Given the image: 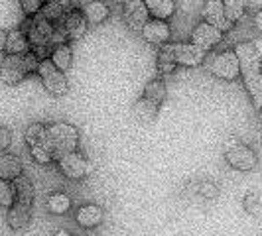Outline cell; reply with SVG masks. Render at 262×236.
Segmentation results:
<instances>
[{
    "mask_svg": "<svg viewBox=\"0 0 262 236\" xmlns=\"http://www.w3.org/2000/svg\"><path fill=\"white\" fill-rule=\"evenodd\" d=\"M148 14L156 20H170L176 12V0H144Z\"/></svg>",
    "mask_w": 262,
    "mask_h": 236,
    "instance_id": "obj_17",
    "label": "cell"
},
{
    "mask_svg": "<svg viewBox=\"0 0 262 236\" xmlns=\"http://www.w3.org/2000/svg\"><path fill=\"white\" fill-rule=\"evenodd\" d=\"M245 79V87L249 91L250 99H256L262 95V71L260 73H254V75H247Z\"/></svg>",
    "mask_w": 262,
    "mask_h": 236,
    "instance_id": "obj_29",
    "label": "cell"
},
{
    "mask_svg": "<svg viewBox=\"0 0 262 236\" xmlns=\"http://www.w3.org/2000/svg\"><path fill=\"white\" fill-rule=\"evenodd\" d=\"M39 14H41L46 20H50L52 24H57V22H61V20H63V16H66L63 8L59 6V2H57V0H50V2H46V4L41 6Z\"/></svg>",
    "mask_w": 262,
    "mask_h": 236,
    "instance_id": "obj_27",
    "label": "cell"
},
{
    "mask_svg": "<svg viewBox=\"0 0 262 236\" xmlns=\"http://www.w3.org/2000/svg\"><path fill=\"white\" fill-rule=\"evenodd\" d=\"M113 2H126V0H113Z\"/></svg>",
    "mask_w": 262,
    "mask_h": 236,
    "instance_id": "obj_42",
    "label": "cell"
},
{
    "mask_svg": "<svg viewBox=\"0 0 262 236\" xmlns=\"http://www.w3.org/2000/svg\"><path fill=\"white\" fill-rule=\"evenodd\" d=\"M55 236H71V234H69V232H66V230H59Z\"/></svg>",
    "mask_w": 262,
    "mask_h": 236,
    "instance_id": "obj_41",
    "label": "cell"
},
{
    "mask_svg": "<svg viewBox=\"0 0 262 236\" xmlns=\"http://www.w3.org/2000/svg\"><path fill=\"white\" fill-rule=\"evenodd\" d=\"M67 32L63 24H53V32H52V38H50V45L52 48H57V45H63L67 41Z\"/></svg>",
    "mask_w": 262,
    "mask_h": 236,
    "instance_id": "obj_31",
    "label": "cell"
},
{
    "mask_svg": "<svg viewBox=\"0 0 262 236\" xmlns=\"http://www.w3.org/2000/svg\"><path fill=\"white\" fill-rule=\"evenodd\" d=\"M79 144V130L66 122H55L48 126V146L53 154V159H59L66 154H71L77 150Z\"/></svg>",
    "mask_w": 262,
    "mask_h": 236,
    "instance_id": "obj_2",
    "label": "cell"
},
{
    "mask_svg": "<svg viewBox=\"0 0 262 236\" xmlns=\"http://www.w3.org/2000/svg\"><path fill=\"white\" fill-rule=\"evenodd\" d=\"M223 39V32H219L217 28H213L207 22H201L193 28L191 32V43L197 45L203 52H209L215 45H219V41Z\"/></svg>",
    "mask_w": 262,
    "mask_h": 236,
    "instance_id": "obj_11",
    "label": "cell"
},
{
    "mask_svg": "<svg viewBox=\"0 0 262 236\" xmlns=\"http://www.w3.org/2000/svg\"><path fill=\"white\" fill-rule=\"evenodd\" d=\"M203 63L211 75L223 79V81H235L241 75V63H238V57L235 52L213 53Z\"/></svg>",
    "mask_w": 262,
    "mask_h": 236,
    "instance_id": "obj_3",
    "label": "cell"
},
{
    "mask_svg": "<svg viewBox=\"0 0 262 236\" xmlns=\"http://www.w3.org/2000/svg\"><path fill=\"white\" fill-rule=\"evenodd\" d=\"M225 14L231 22H238L245 12H247V6H249V0H223Z\"/></svg>",
    "mask_w": 262,
    "mask_h": 236,
    "instance_id": "obj_26",
    "label": "cell"
},
{
    "mask_svg": "<svg viewBox=\"0 0 262 236\" xmlns=\"http://www.w3.org/2000/svg\"><path fill=\"white\" fill-rule=\"evenodd\" d=\"M203 20L211 24L213 28H217L219 32H229L231 28H233V22L227 18V14H225V6H223V0H207L205 4H203Z\"/></svg>",
    "mask_w": 262,
    "mask_h": 236,
    "instance_id": "obj_10",
    "label": "cell"
},
{
    "mask_svg": "<svg viewBox=\"0 0 262 236\" xmlns=\"http://www.w3.org/2000/svg\"><path fill=\"white\" fill-rule=\"evenodd\" d=\"M122 16H124L126 26L130 28L132 32H142L146 22L150 20V14H148L144 0H126L124 8H122Z\"/></svg>",
    "mask_w": 262,
    "mask_h": 236,
    "instance_id": "obj_9",
    "label": "cell"
},
{
    "mask_svg": "<svg viewBox=\"0 0 262 236\" xmlns=\"http://www.w3.org/2000/svg\"><path fill=\"white\" fill-rule=\"evenodd\" d=\"M12 142V132L6 126H0V150H6Z\"/></svg>",
    "mask_w": 262,
    "mask_h": 236,
    "instance_id": "obj_33",
    "label": "cell"
},
{
    "mask_svg": "<svg viewBox=\"0 0 262 236\" xmlns=\"http://www.w3.org/2000/svg\"><path fill=\"white\" fill-rule=\"evenodd\" d=\"M20 175H22V161H20V157L12 156V154H2L0 156V179L14 181Z\"/></svg>",
    "mask_w": 262,
    "mask_h": 236,
    "instance_id": "obj_16",
    "label": "cell"
},
{
    "mask_svg": "<svg viewBox=\"0 0 262 236\" xmlns=\"http://www.w3.org/2000/svg\"><path fill=\"white\" fill-rule=\"evenodd\" d=\"M30 50V41H28L26 34L22 30H12L8 32L6 38V52L8 55H24Z\"/></svg>",
    "mask_w": 262,
    "mask_h": 236,
    "instance_id": "obj_20",
    "label": "cell"
},
{
    "mask_svg": "<svg viewBox=\"0 0 262 236\" xmlns=\"http://www.w3.org/2000/svg\"><path fill=\"white\" fill-rule=\"evenodd\" d=\"M20 2H22V10H24L26 16L34 18L41 10V0H20Z\"/></svg>",
    "mask_w": 262,
    "mask_h": 236,
    "instance_id": "obj_32",
    "label": "cell"
},
{
    "mask_svg": "<svg viewBox=\"0 0 262 236\" xmlns=\"http://www.w3.org/2000/svg\"><path fill=\"white\" fill-rule=\"evenodd\" d=\"M30 154L32 157L41 163V166H46V163H52L53 161V154L50 152V148H46V146H32L30 148Z\"/></svg>",
    "mask_w": 262,
    "mask_h": 236,
    "instance_id": "obj_30",
    "label": "cell"
},
{
    "mask_svg": "<svg viewBox=\"0 0 262 236\" xmlns=\"http://www.w3.org/2000/svg\"><path fill=\"white\" fill-rule=\"evenodd\" d=\"M59 2V6L63 8V12L69 14V12H75L79 8V4H81V0H57Z\"/></svg>",
    "mask_w": 262,
    "mask_h": 236,
    "instance_id": "obj_36",
    "label": "cell"
},
{
    "mask_svg": "<svg viewBox=\"0 0 262 236\" xmlns=\"http://www.w3.org/2000/svg\"><path fill=\"white\" fill-rule=\"evenodd\" d=\"M32 217V207L24 205V203H14L12 207L8 209V224L14 230H22L26 228Z\"/></svg>",
    "mask_w": 262,
    "mask_h": 236,
    "instance_id": "obj_15",
    "label": "cell"
},
{
    "mask_svg": "<svg viewBox=\"0 0 262 236\" xmlns=\"http://www.w3.org/2000/svg\"><path fill=\"white\" fill-rule=\"evenodd\" d=\"M166 97H168V89H166L164 81H160V79H152V81L146 85L144 99H148L150 103H154V105L160 106L164 101H166Z\"/></svg>",
    "mask_w": 262,
    "mask_h": 236,
    "instance_id": "obj_23",
    "label": "cell"
},
{
    "mask_svg": "<svg viewBox=\"0 0 262 236\" xmlns=\"http://www.w3.org/2000/svg\"><path fill=\"white\" fill-rule=\"evenodd\" d=\"M59 171L69 177V179H83L87 177L89 173H93V163L87 161L85 157L77 154V152H71V154H66L59 159Z\"/></svg>",
    "mask_w": 262,
    "mask_h": 236,
    "instance_id": "obj_7",
    "label": "cell"
},
{
    "mask_svg": "<svg viewBox=\"0 0 262 236\" xmlns=\"http://www.w3.org/2000/svg\"><path fill=\"white\" fill-rule=\"evenodd\" d=\"M258 205V197L254 195V193H250V195H247V199H245V207L249 210H254V207Z\"/></svg>",
    "mask_w": 262,
    "mask_h": 236,
    "instance_id": "obj_37",
    "label": "cell"
},
{
    "mask_svg": "<svg viewBox=\"0 0 262 236\" xmlns=\"http://www.w3.org/2000/svg\"><path fill=\"white\" fill-rule=\"evenodd\" d=\"M24 63H26L28 73H30V71H38L39 59L32 52H28V53H24Z\"/></svg>",
    "mask_w": 262,
    "mask_h": 236,
    "instance_id": "obj_34",
    "label": "cell"
},
{
    "mask_svg": "<svg viewBox=\"0 0 262 236\" xmlns=\"http://www.w3.org/2000/svg\"><path fill=\"white\" fill-rule=\"evenodd\" d=\"M50 59H52V63L57 67L59 71H67L69 67L73 65V52H71V48H69L67 43H63V45L53 48Z\"/></svg>",
    "mask_w": 262,
    "mask_h": 236,
    "instance_id": "obj_22",
    "label": "cell"
},
{
    "mask_svg": "<svg viewBox=\"0 0 262 236\" xmlns=\"http://www.w3.org/2000/svg\"><path fill=\"white\" fill-rule=\"evenodd\" d=\"M252 103H254V108L262 110V95L260 97H256V99H252Z\"/></svg>",
    "mask_w": 262,
    "mask_h": 236,
    "instance_id": "obj_40",
    "label": "cell"
},
{
    "mask_svg": "<svg viewBox=\"0 0 262 236\" xmlns=\"http://www.w3.org/2000/svg\"><path fill=\"white\" fill-rule=\"evenodd\" d=\"M235 53L236 57H238V63H241V75L243 77L254 75V73H260L262 71V55L258 53L256 45L252 41L238 43L235 48Z\"/></svg>",
    "mask_w": 262,
    "mask_h": 236,
    "instance_id": "obj_6",
    "label": "cell"
},
{
    "mask_svg": "<svg viewBox=\"0 0 262 236\" xmlns=\"http://www.w3.org/2000/svg\"><path fill=\"white\" fill-rule=\"evenodd\" d=\"M38 73L41 81H43V87L46 91L53 95V97H63L69 91V85H67V79L63 75V71H59L57 67L52 63V59H43L39 61Z\"/></svg>",
    "mask_w": 262,
    "mask_h": 236,
    "instance_id": "obj_5",
    "label": "cell"
},
{
    "mask_svg": "<svg viewBox=\"0 0 262 236\" xmlns=\"http://www.w3.org/2000/svg\"><path fill=\"white\" fill-rule=\"evenodd\" d=\"M140 34L144 36V39L148 41V43L158 45V48H162L164 43H168L171 38V32H170L168 22H166V20H156V18L148 20Z\"/></svg>",
    "mask_w": 262,
    "mask_h": 236,
    "instance_id": "obj_12",
    "label": "cell"
},
{
    "mask_svg": "<svg viewBox=\"0 0 262 236\" xmlns=\"http://www.w3.org/2000/svg\"><path fill=\"white\" fill-rule=\"evenodd\" d=\"M254 26H256V30L262 34V10H258L256 16H254Z\"/></svg>",
    "mask_w": 262,
    "mask_h": 236,
    "instance_id": "obj_39",
    "label": "cell"
},
{
    "mask_svg": "<svg viewBox=\"0 0 262 236\" xmlns=\"http://www.w3.org/2000/svg\"><path fill=\"white\" fill-rule=\"evenodd\" d=\"M24 138H26L30 148L32 146H46V148H50L48 146V128L43 124H30L26 128Z\"/></svg>",
    "mask_w": 262,
    "mask_h": 236,
    "instance_id": "obj_24",
    "label": "cell"
},
{
    "mask_svg": "<svg viewBox=\"0 0 262 236\" xmlns=\"http://www.w3.org/2000/svg\"><path fill=\"white\" fill-rule=\"evenodd\" d=\"M71 209V199L66 193H52L48 197V210L53 215H66Z\"/></svg>",
    "mask_w": 262,
    "mask_h": 236,
    "instance_id": "obj_25",
    "label": "cell"
},
{
    "mask_svg": "<svg viewBox=\"0 0 262 236\" xmlns=\"http://www.w3.org/2000/svg\"><path fill=\"white\" fill-rule=\"evenodd\" d=\"M14 191H16V203H24V205H30L34 203V185L28 179L26 175H20L14 179Z\"/></svg>",
    "mask_w": 262,
    "mask_h": 236,
    "instance_id": "obj_21",
    "label": "cell"
},
{
    "mask_svg": "<svg viewBox=\"0 0 262 236\" xmlns=\"http://www.w3.org/2000/svg\"><path fill=\"white\" fill-rule=\"evenodd\" d=\"M158 110H160V106L154 105V103H150L148 99H140V101H136V105L132 106V112H134V116L138 122H142V124H152L158 116Z\"/></svg>",
    "mask_w": 262,
    "mask_h": 236,
    "instance_id": "obj_19",
    "label": "cell"
},
{
    "mask_svg": "<svg viewBox=\"0 0 262 236\" xmlns=\"http://www.w3.org/2000/svg\"><path fill=\"white\" fill-rule=\"evenodd\" d=\"M81 14L85 16L87 24H103L106 18H108V14H111V8H108V4L103 2V0H93V2H89L83 8Z\"/></svg>",
    "mask_w": 262,
    "mask_h": 236,
    "instance_id": "obj_18",
    "label": "cell"
},
{
    "mask_svg": "<svg viewBox=\"0 0 262 236\" xmlns=\"http://www.w3.org/2000/svg\"><path fill=\"white\" fill-rule=\"evenodd\" d=\"M105 219V213L101 207L97 205H83L79 207L75 213V221H77L83 228H93V226H99Z\"/></svg>",
    "mask_w": 262,
    "mask_h": 236,
    "instance_id": "obj_14",
    "label": "cell"
},
{
    "mask_svg": "<svg viewBox=\"0 0 262 236\" xmlns=\"http://www.w3.org/2000/svg\"><path fill=\"white\" fill-rule=\"evenodd\" d=\"M199 193H201L203 197H207V199H213V197H217L219 189H217L213 183H201L199 185Z\"/></svg>",
    "mask_w": 262,
    "mask_h": 236,
    "instance_id": "obj_35",
    "label": "cell"
},
{
    "mask_svg": "<svg viewBox=\"0 0 262 236\" xmlns=\"http://www.w3.org/2000/svg\"><path fill=\"white\" fill-rule=\"evenodd\" d=\"M205 61V52L193 43H164L158 53V71L168 75L176 67H199Z\"/></svg>",
    "mask_w": 262,
    "mask_h": 236,
    "instance_id": "obj_1",
    "label": "cell"
},
{
    "mask_svg": "<svg viewBox=\"0 0 262 236\" xmlns=\"http://www.w3.org/2000/svg\"><path fill=\"white\" fill-rule=\"evenodd\" d=\"M28 75L24 55H6L0 63V81L4 85H18Z\"/></svg>",
    "mask_w": 262,
    "mask_h": 236,
    "instance_id": "obj_8",
    "label": "cell"
},
{
    "mask_svg": "<svg viewBox=\"0 0 262 236\" xmlns=\"http://www.w3.org/2000/svg\"><path fill=\"white\" fill-rule=\"evenodd\" d=\"M61 24L66 28L67 38L69 39H81L87 34V20H85V16L79 12V10L66 14L63 20H61Z\"/></svg>",
    "mask_w": 262,
    "mask_h": 236,
    "instance_id": "obj_13",
    "label": "cell"
},
{
    "mask_svg": "<svg viewBox=\"0 0 262 236\" xmlns=\"http://www.w3.org/2000/svg\"><path fill=\"white\" fill-rule=\"evenodd\" d=\"M43 2H50V0H43Z\"/></svg>",
    "mask_w": 262,
    "mask_h": 236,
    "instance_id": "obj_43",
    "label": "cell"
},
{
    "mask_svg": "<svg viewBox=\"0 0 262 236\" xmlns=\"http://www.w3.org/2000/svg\"><path fill=\"white\" fill-rule=\"evenodd\" d=\"M14 203H16V191H14V185L10 183V181L0 179V207L10 209Z\"/></svg>",
    "mask_w": 262,
    "mask_h": 236,
    "instance_id": "obj_28",
    "label": "cell"
},
{
    "mask_svg": "<svg viewBox=\"0 0 262 236\" xmlns=\"http://www.w3.org/2000/svg\"><path fill=\"white\" fill-rule=\"evenodd\" d=\"M6 38H8V32L0 30V52H4V50H6Z\"/></svg>",
    "mask_w": 262,
    "mask_h": 236,
    "instance_id": "obj_38",
    "label": "cell"
},
{
    "mask_svg": "<svg viewBox=\"0 0 262 236\" xmlns=\"http://www.w3.org/2000/svg\"><path fill=\"white\" fill-rule=\"evenodd\" d=\"M225 157H227L229 166L238 171H252L258 166L256 154L250 150L249 146L241 144L236 138L229 140V142L225 144Z\"/></svg>",
    "mask_w": 262,
    "mask_h": 236,
    "instance_id": "obj_4",
    "label": "cell"
}]
</instances>
